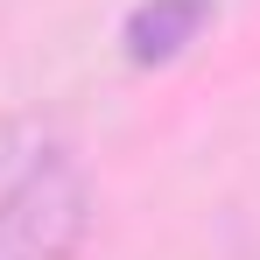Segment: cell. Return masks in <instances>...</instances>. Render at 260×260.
<instances>
[{
  "label": "cell",
  "instance_id": "1",
  "mask_svg": "<svg viewBox=\"0 0 260 260\" xmlns=\"http://www.w3.org/2000/svg\"><path fill=\"white\" fill-rule=\"evenodd\" d=\"M91 232V190L56 148L36 155L0 197V253L7 260H71Z\"/></svg>",
  "mask_w": 260,
  "mask_h": 260
},
{
  "label": "cell",
  "instance_id": "2",
  "mask_svg": "<svg viewBox=\"0 0 260 260\" xmlns=\"http://www.w3.org/2000/svg\"><path fill=\"white\" fill-rule=\"evenodd\" d=\"M211 0H141L127 14V56L134 63H169L204 36Z\"/></svg>",
  "mask_w": 260,
  "mask_h": 260
}]
</instances>
